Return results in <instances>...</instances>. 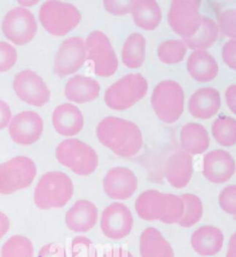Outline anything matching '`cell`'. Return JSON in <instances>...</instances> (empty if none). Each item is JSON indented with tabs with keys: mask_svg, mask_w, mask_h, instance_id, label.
<instances>
[{
	"mask_svg": "<svg viewBox=\"0 0 236 257\" xmlns=\"http://www.w3.org/2000/svg\"><path fill=\"white\" fill-rule=\"evenodd\" d=\"M34 245L23 235H13L1 248L0 257H34Z\"/></svg>",
	"mask_w": 236,
	"mask_h": 257,
	"instance_id": "obj_32",
	"label": "cell"
},
{
	"mask_svg": "<svg viewBox=\"0 0 236 257\" xmlns=\"http://www.w3.org/2000/svg\"><path fill=\"white\" fill-rule=\"evenodd\" d=\"M148 91V81L141 74H129L110 86L104 94L107 106L123 111L141 101Z\"/></svg>",
	"mask_w": 236,
	"mask_h": 257,
	"instance_id": "obj_5",
	"label": "cell"
},
{
	"mask_svg": "<svg viewBox=\"0 0 236 257\" xmlns=\"http://www.w3.org/2000/svg\"><path fill=\"white\" fill-rule=\"evenodd\" d=\"M221 104L219 92L213 88L197 90L189 99L188 109L194 117L208 119L219 111Z\"/></svg>",
	"mask_w": 236,
	"mask_h": 257,
	"instance_id": "obj_21",
	"label": "cell"
},
{
	"mask_svg": "<svg viewBox=\"0 0 236 257\" xmlns=\"http://www.w3.org/2000/svg\"><path fill=\"white\" fill-rule=\"evenodd\" d=\"M11 228L10 218L5 213L0 211V240L8 233Z\"/></svg>",
	"mask_w": 236,
	"mask_h": 257,
	"instance_id": "obj_43",
	"label": "cell"
},
{
	"mask_svg": "<svg viewBox=\"0 0 236 257\" xmlns=\"http://www.w3.org/2000/svg\"><path fill=\"white\" fill-rule=\"evenodd\" d=\"M130 13L136 25L146 31L155 30L162 20L161 9L153 0H134Z\"/></svg>",
	"mask_w": 236,
	"mask_h": 257,
	"instance_id": "obj_27",
	"label": "cell"
},
{
	"mask_svg": "<svg viewBox=\"0 0 236 257\" xmlns=\"http://www.w3.org/2000/svg\"><path fill=\"white\" fill-rule=\"evenodd\" d=\"M73 183L61 172L44 174L34 190V200L40 209L63 207L73 196Z\"/></svg>",
	"mask_w": 236,
	"mask_h": 257,
	"instance_id": "obj_3",
	"label": "cell"
},
{
	"mask_svg": "<svg viewBox=\"0 0 236 257\" xmlns=\"http://www.w3.org/2000/svg\"><path fill=\"white\" fill-rule=\"evenodd\" d=\"M180 197L184 204V212L177 224L184 228H190L197 223L202 217V202L198 196L192 194H185Z\"/></svg>",
	"mask_w": 236,
	"mask_h": 257,
	"instance_id": "obj_31",
	"label": "cell"
},
{
	"mask_svg": "<svg viewBox=\"0 0 236 257\" xmlns=\"http://www.w3.org/2000/svg\"><path fill=\"white\" fill-rule=\"evenodd\" d=\"M212 135L219 145L231 147L236 143V121L234 118L221 115L214 121Z\"/></svg>",
	"mask_w": 236,
	"mask_h": 257,
	"instance_id": "obj_30",
	"label": "cell"
},
{
	"mask_svg": "<svg viewBox=\"0 0 236 257\" xmlns=\"http://www.w3.org/2000/svg\"><path fill=\"white\" fill-rule=\"evenodd\" d=\"M226 257H236V234L232 235L229 242Z\"/></svg>",
	"mask_w": 236,
	"mask_h": 257,
	"instance_id": "obj_45",
	"label": "cell"
},
{
	"mask_svg": "<svg viewBox=\"0 0 236 257\" xmlns=\"http://www.w3.org/2000/svg\"><path fill=\"white\" fill-rule=\"evenodd\" d=\"M217 27L222 35L235 39L236 37V11L227 10L221 12L218 16Z\"/></svg>",
	"mask_w": 236,
	"mask_h": 257,
	"instance_id": "obj_34",
	"label": "cell"
},
{
	"mask_svg": "<svg viewBox=\"0 0 236 257\" xmlns=\"http://www.w3.org/2000/svg\"><path fill=\"white\" fill-rule=\"evenodd\" d=\"M225 99L227 105L230 108V111L236 112V86L234 84L230 85V87L226 90L225 92Z\"/></svg>",
	"mask_w": 236,
	"mask_h": 257,
	"instance_id": "obj_42",
	"label": "cell"
},
{
	"mask_svg": "<svg viewBox=\"0 0 236 257\" xmlns=\"http://www.w3.org/2000/svg\"><path fill=\"white\" fill-rule=\"evenodd\" d=\"M222 58L225 64L231 69L236 68V41L230 39L223 45Z\"/></svg>",
	"mask_w": 236,
	"mask_h": 257,
	"instance_id": "obj_39",
	"label": "cell"
},
{
	"mask_svg": "<svg viewBox=\"0 0 236 257\" xmlns=\"http://www.w3.org/2000/svg\"><path fill=\"white\" fill-rule=\"evenodd\" d=\"M72 257H97L93 242L84 236H78L71 242Z\"/></svg>",
	"mask_w": 236,
	"mask_h": 257,
	"instance_id": "obj_35",
	"label": "cell"
},
{
	"mask_svg": "<svg viewBox=\"0 0 236 257\" xmlns=\"http://www.w3.org/2000/svg\"><path fill=\"white\" fill-rule=\"evenodd\" d=\"M102 185L110 198L125 200L134 195L138 188V178L129 168L114 167L107 173Z\"/></svg>",
	"mask_w": 236,
	"mask_h": 257,
	"instance_id": "obj_16",
	"label": "cell"
},
{
	"mask_svg": "<svg viewBox=\"0 0 236 257\" xmlns=\"http://www.w3.org/2000/svg\"><path fill=\"white\" fill-rule=\"evenodd\" d=\"M193 174V159L185 151L170 155L164 166V175L169 184L177 189L186 187Z\"/></svg>",
	"mask_w": 236,
	"mask_h": 257,
	"instance_id": "obj_18",
	"label": "cell"
},
{
	"mask_svg": "<svg viewBox=\"0 0 236 257\" xmlns=\"http://www.w3.org/2000/svg\"><path fill=\"white\" fill-rule=\"evenodd\" d=\"M187 47L181 40H168L158 47V56L164 64L174 65L184 59Z\"/></svg>",
	"mask_w": 236,
	"mask_h": 257,
	"instance_id": "obj_33",
	"label": "cell"
},
{
	"mask_svg": "<svg viewBox=\"0 0 236 257\" xmlns=\"http://www.w3.org/2000/svg\"><path fill=\"white\" fill-rule=\"evenodd\" d=\"M103 257H134L130 251L122 249V248H115L107 251Z\"/></svg>",
	"mask_w": 236,
	"mask_h": 257,
	"instance_id": "obj_44",
	"label": "cell"
},
{
	"mask_svg": "<svg viewBox=\"0 0 236 257\" xmlns=\"http://www.w3.org/2000/svg\"><path fill=\"white\" fill-rule=\"evenodd\" d=\"M103 7L109 13L116 16H122L131 12L133 1H113L105 0L102 2Z\"/></svg>",
	"mask_w": 236,
	"mask_h": 257,
	"instance_id": "obj_38",
	"label": "cell"
},
{
	"mask_svg": "<svg viewBox=\"0 0 236 257\" xmlns=\"http://www.w3.org/2000/svg\"><path fill=\"white\" fill-rule=\"evenodd\" d=\"M219 207L224 212L232 216L236 215V186L230 185L220 192L219 196Z\"/></svg>",
	"mask_w": 236,
	"mask_h": 257,
	"instance_id": "obj_36",
	"label": "cell"
},
{
	"mask_svg": "<svg viewBox=\"0 0 236 257\" xmlns=\"http://www.w3.org/2000/svg\"><path fill=\"white\" fill-rule=\"evenodd\" d=\"M135 207L138 216L142 219L160 220L165 224L178 223L184 212L180 196L157 190L144 191L137 198Z\"/></svg>",
	"mask_w": 236,
	"mask_h": 257,
	"instance_id": "obj_2",
	"label": "cell"
},
{
	"mask_svg": "<svg viewBox=\"0 0 236 257\" xmlns=\"http://www.w3.org/2000/svg\"><path fill=\"white\" fill-rule=\"evenodd\" d=\"M53 125L56 132L65 137L78 134L83 127V115L79 108L71 103H63L53 112Z\"/></svg>",
	"mask_w": 236,
	"mask_h": 257,
	"instance_id": "obj_20",
	"label": "cell"
},
{
	"mask_svg": "<svg viewBox=\"0 0 236 257\" xmlns=\"http://www.w3.org/2000/svg\"><path fill=\"white\" fill-rule=\"evenodd\" d=\"M37 169L32 159L18 156L0 164V194L11 195L32 185Z\"/></svg>",
	"mask_w": 236,
	"mask_h": 257,
	"instance_id": "obj_8",
	"label": "cell"
},
{
	"mask_svg": "<svg viewBox=\"0 0 236 257\" xmlns=\"http://www.w3.org/2000/svg\"><path fill=\"white\" fill-rule=\"evenodd\" d=\"M37 257H67V253L60 244L48 243L41 248Z\"/></svg>",
	"mask_w": 236,
	"mask_h": 257,
	"instance_id": "obj_40",
	"label": "cell"
},
{
	"mask_svg": "<svg viewBox=\"0 0 236 257\" xmlns=\"http://www.w3.org/2000/svg\"><path fill=\"white\" fill-rule=\"evenodd\" d=\"M201 2L198 0H174L168 12V23L175 34L189 38L201 25L202 16L199 12Z\"/></svg>",
	"mask_w": 236,
	"mask_h": 257,
	"instance_id": "obj_10",
	"label": "cell"
},
{
	"mask_svg": "<svg viewBox=\"0 0 236 257\" xmlns=\"http://www.w3.org/2000/svg\"><path fill=\"white\" fill-rule=\"evenodd\" d=\"M85 47L86 59L92 62L96 75L111 77L116 72L117 57L105 34L100 31L90 33L85 41Z\"/></svg>",
	"mask_w": 236,
	"mask_h": 257,
	"instance_id": "obj_9",
	"label": "cell"
},
{
	"mask_svg": "<svg viewBox=\"0 0 236 257\" xmlns=\"http://www.w3.org/2000/svg\"><path fill=\"white\" fill-rule=\"evenodd\" d=\"M181 145L189 155L202 154L209 147L207 129L197 123H186L180 133Z\"/></svg>",
	"mask_w": 236,
	"mask_h": 257,
	"instance_id": "obj_25",
	"label": "cell"
},
{
	"mask_svg": "<svg viewBox=\"0 0 236 257\" xmlns=\"http://www.w3.org/2000/svg\"><path fill=\"white\" fill-rule=\"evenodd\" d=\"M219 29L210 18L202 16L201 25L197 33L189 38L183 39L187 48L194 51H206L218 39Z\"/></svg>",
	"mask_w": 236,
	"mask_h": 257,
	"instance_id": "obj_28",
	"label": "cell"
},
{
	"mask_svg": "<svg viewBox=\"0 0 236 257\" xmlns=\"http://www.w3.org/2000/svg\"><path fill=\"white\" fill-rule=\"evenodd\" d=\"M13 89L22 101L34 106H43L50 100V90L47 85L38 74L30 69L16 75Z\"/></svg>",
	"mask_w": 236,
	"mask_h": 257,
	"instance_id": "obj_12",
	"label": "cell"
},
{
	"mask_svg": "<svg viewBox=\"0 0 236 257\" xmlns=\"http://www.w3.org/2000/svg\"><path fill=\"white\" fill-rule=\"evenodd\" d=\"M141 257H174L172 245L155 228L144 229L140 240Z\"/></svg>",
	"mask_w": 236,
	"mask_h": 257,
	"instance_id": "obj_26",
	"label": "cell"
},
{
	"mask_svg": "<svg viewBox=\"0 0 236 257\" xmlns=\"http://www.w3.org/2000/svg\"><path fill=\"white\" fill-rule=\"evenodd\" d=\"M184 90L180 84L174 80L160 82L152 92V108L164 123H173L180 118L184 111Z\"/></svg>",
	"mask_w": 236,
	"mask_h": 257,
	"instance_id": "obj_7",
	"label": "cell"
},
{
	"mask_svg": "<svg viewBox=\"0 0 236 257\" xmlns=\"http://www.w3.org/2000/svg\"><path fill=\"white\" fill-rule=\"evenodd\" d=\"M100 94V84L93 78L76 75L68 79L65 95L69 101L85 103L95 100Z\"/></svg>",
	"mask_w": 236,
	"mask_h": 257,
	"instance_id": "obj_23",
	"label": "cell"
},
{
	"mask_svg": "<svg viewBox=\"0 0 236 257\" xmlns=\"http://www.w3.org/2000/svg\"><path fill=\"white\" fill-rule=\"evenodd\" d=\"M44 130V121L37 112L25 111L12 118L9 123L12 140L19 145H32L39 140Z\"/></svg>",
	"mask_w": 236,
	"mask_h": 257,
	"instance_id": "obj_15",
	"label": "cell"
},
{
	"mask_svg": "<svg viewBox=\"0 0 236 257\" xmlns=\"http://www.w3.org/2000/svg\"><path fill=\"white\" fill-rule=\"evenodd\" d=\"M40 22L49 34L63 36L77 27L81 14L70 3L61 1H46L39 12Z\"/></svg>",
	"mask_w": 236,
	"mask_h": 257,
	"instance_id": "obj_6",
	"label": "cell"
},
{
	"mask_svg": "<svg viewBox=\"0 0 236 257\" xmlns=\"http://www.w3.org/2000/svg\"><path fill=\"white\" fill-rule=\"evenodd\" d=\"M56 156L62 165L81 176L92 174L99 163L96 151L90 146L76 139L62 141L56 148Z\"/></svg>",
	"mask_w": 236,
	"mask_h": 257,
	"instance_id": "obj_4",
	"label": "cell"
},
{
	"mask_svg": "<svg viewBox=\"0 0 236 257\" xmlns=\"http://www.w3.org/2000/svg\"><path fill=\"white\" fill-rule=\"evenodd\" d=\"M146 40L141 34H132L125 41L122 60L130 68L141 67L145 60Z\"/></svg>",
	"mask_w": 236,
	"mask_h": 257,
	"instance_id": "obj_29",
	"label": "cell"
},
{
	"mask_svg": "<svg viewBox=\"0 0 236 257\" xmlns=\"http://www.w3.org/2000/svg\"><path fill=\"white\" fill-rule=\"evenodd\" d=\"M12 120V110L9 104L0 100V130L5 128Z\"/></svg>",
	"mask_w": 236,
	"mask_h": 257,
	"instance_id": "obj_41",
	"label": "cell"
},
{
	"mask_svg": "<svg viewBox=\"0 0 236 257\" xmlns=\"http://www.w3.org/2000/svg\"><path fill=\"white\" fill-rule=\"evenodd\" d=\"M37 23L32 12L23 7L14 8L7 13L2 23L3 34L17 45H24L34 39Z\"/></svg>",
	"mask_w": 236,
	"mask_h": 257,
	"instance_id": "obj_11",
	"label": "cell"
},
{
	"mask_svg": "<svg viewBox=\"0 0 236 257\" xmlns=\"http://www.w3.org/2000/svg\"><path fill=\"white\" fill-rule=\"evenodd\" d=\"M134 219L130 208L122 203L114 202L103 210L100 225L102 233L111 240H121L130 234Z\"/></svg>",
	"mask_w": 236,
	"mask_h": 257,
	"instance_id": "obj_14",
	"label": "cell"
},
{
	"mask_svg": "<svg viewBox=\"0 0 236 257\" xmlns=\"http://www.w3.org/2000/svg\"><path fill=\"white\" fill-rule=\"evenodd\" d=\"M98 219V209L88 200H78L66 214V224L75 232H87L92 229Z\"/></svg>",
	"mask_w": 236,
	"mask_h": 257,
	"instance_id": "obj_19",
	"label": "cell"
},
{
	"mask_svg": "<svg viewBox=\"0 0 236 257\" xmlns=\"http://www.w3.org/2000/svg\"><path fill=\"white\" fill-rule=\"evenodd\" d=\"M96 133L101 145L124 158L136 155L143 144L140 127L123 118L109 116L102 119Z\"/></svg>",
	"mask_w": 236,
	"mask_h": 257,
	"instance_id": "obj_1",
	"label": "cell"
},
{
	"mask_svg": "<svg viewBox=\"0 0 236 257\" xmlns=\"http://www.w3.org/2000/svg\"><path fill=\"white\" fill-rule=\"evenodd\" d=\"M86 47L83 39L71 37L65 40L56 53L54 72L59 78L77 72L84 65Z\"/></svg>",
	"mask_w": 236,
	"mask_h": 257,
	"instance_id": "obj_13",
	"label": "cell"
},
{
	"mask_svg": "<svg viewBox=\"0 0 236 257\" xmlns=\"http://www.w3.org/2000/svg\"><path fill=\"white\" fill-rule=\"evenodd\" d=\"M235 172V162L229 152L222 150L209 151L203 159V174L209 182L223 184Z\"/></svg>",
	"mask_w": 236,
	"mask_h": 257,
	"instance_id": "obj_17",
	"label": "cell"
},
{
	"mask_svg": "<svg viewBox=\"0 0 236 257\" xmlns=\"http://www.w3.org/2000/svg\"><path fill=\"white\" fill-rule=\"evenodd\" d=\"M18 54L12 45L0 42V72L11 69L17 62Z\"/></svg>",
	"mask_w": 236,
	"mask_h": 257,
	"instance_id": "obj_37",
	"label": "cell"
},
{
	"mask_svg": "<svg viewBox=\"0 0 236 257\" xmlns=\"http://www.w3.org/2000/svg\"><path fill=\"white\" fill-rule=\"evenodd\" d=\"M224 241V235L213 226H203L197 229L191 237L194 251L202 256H211L219 252Z\"/></svg>",
	"mask_w": 236,
	"mask_h": 257,
	"instance_id": "obj_22",
	"label": "cell"
},
{
	"mask_svg": "<svg viewBox=\"0 0 236 257\" xmlns=\"http://www.w3.org/2000/svg\"><path fill=\"white\" fill-rule=\"evenodd\" d=\"M19 3H20L22 6H34L36 3H38V1H19Z\"/></svg>",
	"mask_w": 236,
	"mask_h": 257,
	"instance_id": "obj_46",
	"label": "cell"
},
{
	"mask_svg": "<svg viewBox=\"0 0 236 257\" xmlns=\"http://www.w3.org/2000/svg\"><path fill=\"white\" fill-rule=\"evenodd\" d=\"M187 70L199 82H208L217 77L219 66L207 51H194L187 59Z\"/></svg>",
	"mask_w": 236,
	"mask_h": 257,
	"instance_id": "obj_24",
	"label": "cell"
}]
</instances>
